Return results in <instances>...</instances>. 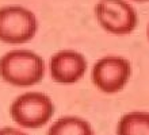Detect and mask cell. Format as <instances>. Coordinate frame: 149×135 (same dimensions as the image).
<instances>
[{
  "instance_id": "cell-4",
  "label": "cell",
  "mask_w": 149,
  "mask_h": 135,
  "mask_svg": "<svg viewBox=\"0 0 149 135\" xmlns=\"http://www.w3.org/2000/svg\"><path fill=\"white\" fill-rule=\"evenodd\" d=\"M132 77V64L127 58L107 54L100 57L91 69V80L95 88L107 95L121 92Z\"/></svg>"
},
{
  "instance_id": "cell-11",
  "label": "cell",
  "mask_w": 149,
  "mask_h": 135,
  "mask_svg": "<svg viewBox=\"0 0 149 135\" xmlns=\"http://www.w3.org/2000/svg\"><path fill=\"white\" fill-rule=\"evenodd\" d=\"M146 37H148V41H149V23H148V27H146Z\"/></svg>"
},
{
  "instance_id": "cell-3",
  "label": "cell",
  "mask_w": 149,
  "mask_h": 135,
  "mask_svg": "<svg viewBox=\"0 0 149 135\" xmlns=\"http://www.w3.org/2000/svg\"><path fill=\"white\" fill-rule=\"evenodd\" d=\"M38 19L36 14L23 6L0 7V42L18 45L36 37Z\"/></svg>"
},
{
  "instance_id": "cell-8",
  "label": "cell",
  "mask_w": 149,
  "mask_h": 135,
  "mask_svg": "<svg viewBox=\"0 0 149 135\" xmlns=\"http://www.w3.org/2000/svg\"><path fill=\"white\" fill-rule=\"evenodd\" d=\"M117 135H149V112L130 111L119 118Z\"/></svg>"
},
{
  "instance_id": "cell-5",
  "label": "cell",
  "mask_w": 149,
  "mask_h": 135,
  "mask_svg": "<svg viewBox=\"0 0 149 135\" xmlns=\"http://www.w3.org/2000/svg\"><path fill=\"white\" fill-rule=\"evenodd\" d=\"M95 18L103 30L113 35L132 34L138 23V14L129 0H99Z\"/></svg>"
},
{
  "instance_id": "cell-1",
  "label": "cell",
  "mask_w": 149,
  "mask_h": 135,
  "mask_svg": "<svg viewBox=\"0 0 149 135\" xmlns=\"http://www.w3.org/2000/svg\"><path fill=\"white\" fill-rule=\"evenodd\" d=\"M46 64L38 53L14 49L0 57V78L16 88H30L43 80Z\"/></svg>"
},
{
  "instance_id": "cell-10",
  "label": "cell",
  "mask_w": 149,
  "mask_h": 135,
  "mask_svg": "<svg viewBox=\"0 0 149 135\" xmlns=\"http://www.w3.org/2000/svg\"><path fill=\"white\" fill-rule=\"evenodd\" d=\"M132 1H138V3H145V1H149V0H132Z\"/></svg>"
},
{
  "instance_id": "cell-9",
  "label": "cell",
  "mask_w": 149,
  "mask_h": 135,
  "mask_svg": "<svg viewBox=\"0 0 149 135\" xmlns=\"http://www.w3.org/2000/svg\"><path fill=\"white\" fill-rule=\"evenodd\" d=\"M0 135H29L26 131L20 130V128H15V127H1L0 128Z\"/></svg>"
},
{
  "instance_id": "cell-2",
  "label": "cell",
  "mask_w": 149,
  "mask_h": 135,
  "mask_svg": "<svg viewBox=\"0 0 149 135\" xmlns=\"http://www.w3.org/2000/svg\"><path fill=\"white\" fill-rule=\"evenodd\" d=\"M56 112L54 101L39 91H29L16 96L10 105V115L20 128L37 130L52 122Z\"/></svg>"
},
{
  "instance_id": "cell-7",
  "label": "cell",
  "mask_w": 149,
  "mask_h": 135,
  "mask_svg": "<svg viewBox=\"0 0 149 135\" xmlns=\"http://www.w3.org/2000/svg\"><path fill=\"white\" fill-rule=\"evenodd\" d=\"M46 135H95L92 124L81 116L65 115L53 122Z\"/></svg>"
},
{
  "instance_id": "cell-6",
  "label": "cell",
  "mask_w": 149,
  "mask_h": 135,
  "mask_svg": "<svg viewBox=\"0 0 149 135\" xmlns=\"http://www.w3.org/2000/svg\"><path fill=\"white\" fill-rule=\"evenodd\" d=\"M88 62L83 53L73 49L56 51L49 61L52 80L61 85H72L81 80L87 73Z\"/></svg>"
}]
</instances>
